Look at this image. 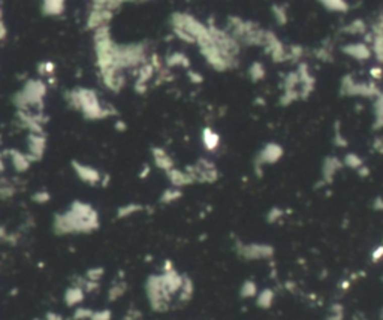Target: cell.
<instances>
[{"label": "cell", "mask_w": 383, "mask_h": 320, "mask_svg": "<svg viewBox=\"0 0 383 320\" xmlns=\"http://www.w3.org/2000/svg\"><path fill=\"white\" fill-rule=\"evenodd\" d=\"M33 320H45V317H44V319H33Z\"/></svg>", "instance_id": "25"}, {"label": "cell", "mask_w": 383, "mask_h": 320, "mask_svg": "<svg viewBox=\"0 0 383 320\" xmlns=\"http://www.w3.org/2000/svg\"><path fill=\"white\" fill-rule=\"evenodd\" d=\"M100 228V217L93 205L74 201L65 211L54 214L52 230L55 235H87Z\"/></svg>", "instance_id": "1"}, {"label": "cell", "mask_w": 383, "mask_h": 320, "mask_svg": "<svg viewBox=\"0 0 383 320\" xmlns=\"http://www.w3.org/2000/svg\"><path fill=\"white\" fill-rule=\"evenodd\" d=\"M15 118L18 124L26 129L29 134H45V124L48 121V117L44 114V111H24V109H17Z\"/></svg>", "instance_id": "4"}, {"label": "cell", "mask_w": 383, "mask_h": 320, "mask_svg": "<svg viewBox=\"0 0 383 320\" xmlns=\"http://www.w3.org/2000/svg\"><path fill=\"white\" fill-rule=\"evenodd\" d=\"M92 314H93V310L92 308H87V307H77L72 313V319L74 320H90L92 319Z\"/></svg>", "instance_id": "16"}, {"label": "cell", "mask_w": 383, "mask_h": 320, "mask_svg": "<svg viewBox=\"0 0 383 320\" xmlns=\"http://www.w3.org/2000/svg\"><path fill=\"white\" fill-rule=\"evenodd\" d=\"M27 156L32 163L42 160L47 151V135L45 134H29L27 135Z\"/></svg>", "instance_id": "6"}, {"label": "cell", "mask_w": 383, "mask_h": 320, "mask_svg": "<svg viewBox=\"0 0 383 320\" xmlns=\"http://www.w3.org/2000/svg\"><path fill=\"white\" fill-rule=\"evenodd\" d=\"M71 166H72L74 174L78 177V180L83 181L84 184H89V185H99V184L102 183L103 174H102L99 169H96L95 166L87 165V163H83V162H78V160H72V162H71Z\"/></svg>", "instance_id": "5"}, {"label": "cell", "mask_w": 383, "mask_h": 320, "mask_svg": "<svg viewBox=\"0 0 383 320\" xmlns=\"http://www.w3.org/2000/svg\"><path fill=\"white\" fill-rule=\"evenodd\" d=\"M124 127H126V126H124L123 121H117V124H115V129H117V131H124Z\"/></svg>", "instance_id": "24"}, {"label": "cell", "mask_w": 383, "mask_h": 320, "mask_svg": "<svg viewBox=\"0 0 383 320\" xmlns=\"http://www.w3.org/2000/svg\"><path fill=\"white\" fill-rule=\"evenodd\" d=\"M6 165H5V153H0V175L5 172Z\"/></svg>", "instance_id": "23"}, {"label": "cell", "mask_w": 383, "mask_h": 320, "mask_svg": "<svg viewBox=\"0 0 383 320\" xmlns=\"http://www.w3.org/2000/svg\"><path fill=\"white\" fill-rule=\"evenodd\" d=\"M154 162H156V165L159 166V168H162V169H169L171 168V160H169V157L165 154V151H162V150H154Z\"/></svg>", "instance_id": "14"}, {"label": "cell", "mask_w": 383, "mask_h": 320, "mask_svg": "<svg viewBox=\"0 0 383 320\" xmlns=\"http://www.w3.org/2000/svg\"><path fill=\"white\" fill-rule=\"evenodd\" d=\"M18 191L17 183H14V180L6 178V177H0V199H9L14 198Z\"/></svg>", "instance_id": "10"}, {"label": "cell", "mask_w": 383, "mask_h": 320, "mask_svg": "<svg viewBox=\"0 0 383 320\" xmlns=\"http://www.w3.org/2000/svg\"><path fill=\"white\" fill-rule=\"evenodd\" d=\"M141 210H143V207L138 205V204H127V205H123L117 210V217L118 219H127V217L140 213Z\"/></svg>", "instance_id": "12"}, {"label": "cell", "mask_w": 383, "mask_h": 320, "mask_svg": "<svg viewBox=\"0 0 383 320\" xmlns=\"http://www.w3.org/2000/svg\"><path fill=\"white\" fill-rule=\"evenodd\" d=\"M12 238H11V235L8 233V230L3 228V226H0V241H11Z\"/></svg>", "instance_id": "22"}, {"label": "cell", "mask_w": 383, "mask_h": 320, "mask_svg": "<svg viewBox=\"0 0 383 320\" xmlns=\"http://www.w3.org/2000/svg\"><path fill=\"white\" fill-rule=\"evenodd\" d=\"M45 320H65V317L60 313L49 311V313H47V316H45Z\"/></svg>", "instance_id": "21"}, {"label": "cell", "mask_w": 383, "mask_h": 320, "mask_svg": "<svg viewBox=\"0 0 383 320\" xmlns=\"http://www.w3.org/2000/svg\"><path fill=\"white\" fill-rule=\"evenodd\" d=\"M123 320H143V317H141V313H140V311L132 310V311H129V313L124 316V319Z\"/></svg>", "instance_id": "20"}, {"label": "cell", "mask_w": 383, "mask_h": 320, "mask_svg": "<svg viewBox=\"0 0 383 320\" xmlns=\"http://www.w3.org/2000/svg\"><path fill=\"white\" fill-rule=\"evenodd\" d=\"M126 290H127L126 281H123V280L114 281V283L109 286V289H108V301H109V302H115L117 299H120V298L126 293Z\"/></svg>", "instance_id": "11"}, {"label": "cell", "mask_w": 383, "mask_h": 320, "mask_svg": "<svg viewBox=\"0 0 383 320\" xmlns=\"http://www.w3.org/2000/svg\"><path fill=\"white\" fill-rule=\"evenodd\" d=\"M112 319V311L109 308H100V310H93L92 319L90 320H111Z\"/></svg>", "instance_id": "18"}, {"label": "cell", "mask_w": 383, "mask_h": 320, "mask_svg": "<svg viewBox=\"0 0 383 320\" xmlns=\"http://www.w3.org/2000/svg\"><path fill=\"white\" fill-rule=\"evenodd\" d=\"M105 274V270L102 268V267H93V268H90V270H87L86 273H84V278L86 280H89V281H93V283H100V280H102V277Z\"/></svg>", "instance_id": "15"}, {"label": "cell", "mask_w": 383, "mask_h": 320, "mask_svg": "<svg viewBox=\"0 0 383 320\" xmlns=\"http://www.w3.org/2000/svg\"><path fill=\"white\" fill-rule=\"evenodd\" d=\"M32 201H33V202H36V204L44 205V204H47V202L51 201V195H49V191H48V190H38L36 193H33V195H32Z\"/></svg>", "instance_id": "17"}, {"label": "cell", "mask_w": 383, "mask_h": 320, "mask_svg": "<svg viewBox=\"0 0 383 320\" xmlns=\"http://www.w3.org/2000/svg\"><path fill=\"white\" fill-rule=\"evenodd\" d=\"M5 154L11 159V163H12V168L15 172L18 174H23V172H27L32 166V160L29 159L27 153L18 150V148H11V150H6Z\"/></svg>", "instance_id": "7"}, {"label": "cell", "mask_w": 383, "mask_h": 320, "mask_svg": "<svg viewBox=\"0 0 383 320\" xmlns=\"http://www.w3.org/2000/svg\"><path fill=\"white\" fill-rule=\"evenodd\" d=\"M65 11V0H42V12L48 17H58Z\"/></svg>", "instance_id": "9"}, {"label": "cell", "mask_w": 383, "mask_h": 320, "mask_svg": "<svg viewBox=\"0 0 383 320\" xmlns=\"http://www.w3.org/2000/svg\"><path fill=\"white\" fill-rule=\"evenodd\" d=\"M86 299V292L83 289L81 284L78 283H74L71 284L66 290H65V295H63V301L68 307L71 308H77L80 307Z\"/></svg>", "instance_id": "8"}, {"label": "cell", "mask_w": 383, "mask_h": 320, "mask_svg": "<svg viewBox=\"0 0 383 320\" xmlns=\"http://www.w3.org/2000/svg\"><path fill=\"white\" fill-rule=\"evenodd\" d=\"M48 84L41 78H30L24 86L12 96V103L17 109L24 111H44Z\"/></svg>", "instance_id": "3"}, {"label": "cell", "mask_w": 383, "mask_h": 320, "mask_svg": "<svg viewBox=\"0 0 383 320\" xmlns=\"http://www.w3.org/2000/svg\"><path fill=\"white\" fill-rule=\"evenodd\" d=\"M36 71L41 77H47V78H51L55 75V63L51 61V60H45V61H41L38 66H36Z\"/></svg>", "instance_id": "13"}, {"label": "cell", "mask_w": 383, "mask_h": 320, "mask_svg": "<svg viewBox=\"0 0 383 320\" xmlns=\"http://www.w3.org/2000/svg\"><path fill=\"white\" fill-rule=\"evenodd\" d=\"M6 36H8V29H6V24L3 23V12L0 8V41H5Z\"/></svg>", "instance_id": "19"}, {"label": "cell", "mask_w": 383, "mask_h": 320, "mask_svg": "<svg viewBox=\"0 0 383 320\" xmlns=\"http://www.w3.org/2000/svg\"><path fill=\"white\" fill-rule=\"evenodd\" d=\"M65 100L71 109L83 114V117L90 121H100L117 115L115 108L103 103L96 90L89 87H77L66 92Z\"/></svg>", "instance_id": "2"}]
</instances>
